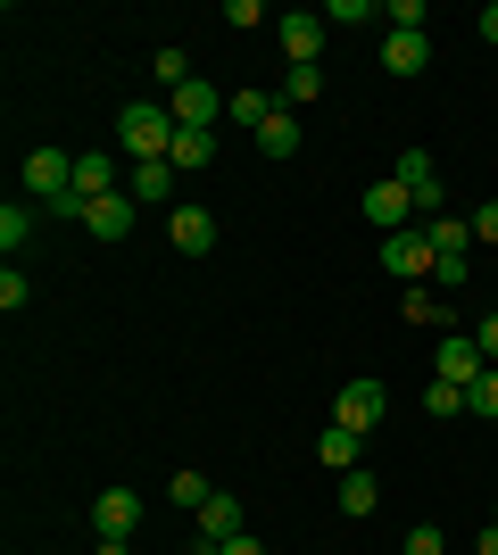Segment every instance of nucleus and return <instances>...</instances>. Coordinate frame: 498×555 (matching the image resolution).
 I'll use <instances>...</instances> for the list:
<instances>
[{
  "instance_id": "f257e3e1",
  "label": "nucleus",
  "mask_w": 498,
  "mask_h": 555,
  "mask_svg": "<svg viewBox=\"0 0 498 555\" xmlns=\"http://www.w3.org/2000/svg\"><path fill=\"white\" fill-rule=\"evenodd\" d=\"M175 108L166 100H125L117 108V158L125 166H150V158H175Z\"/></svg>"
},
{
  "instance_id": "f03ea898",
  "label": "nucleus",
  "mask_w": 498,
  "mask_h": 555,
  "mask_svg": "<svg viewBox=\"0 0 498 555\" xmlns=\"http://www.w3.org/2000/svg\"><path fill=\"white\" fill-rule=\"evenodd\" d=\"M391 183L407 191V199H416V216H449V191H440V166L424 158V150H399V166H391Z\"/></svg>"
},
{
  "instance_id": "7ed1b4c3",
  "label": "nucleus",
  "mask_w": 498,
  "mask_h": 555,
  "mask_svg": "<svg viewBox=\"0 0 498 555\" xmlns=\"http://www.w3.org/2000/svg\"><path fill=\"white\" fill-rule=\"evenodd\" d=\"M25 191H34V208L67 199L75 191V150H25Z\"/></svg>"
},
{
  "instance_id": "20e7f679",
  "label": "nucleus",
  "mask_w": 498,
  "mask_h": 555,
  "mask_svg": "<svg viewBox=\"0 0 498 555\" xmlns=\"http://www.w3.org/2000/svg\"><path fill=\"white\" fill-rule=\"evenodd\" d=\"M382 274H399V282H424V274H432V241H424V224L382 232Z\"/></svg>"
},
{
  "instance_id": "39448f33",
  "label": "nucleus",
  "mask_w": 498,
  "mask_h": 555,
  "mask_svg": "<svg viewBox=\"0 0 498 555\" xmlns=\"http://www.w3.org/2000/svg\"><path fill=\"white\" fill-rule=\"evenodd\" d=\"M166 232H175V249H183V257H208V249H216V208L175 199V208H166Z\"/></svg>"
},
{
  "instance_id": "423d86ee",
  "label": "nucleus",
  "mask_w": 498,
  "mask_h": 555,
  "mask_svg": "<svg viewBox=\"0 0 498 555\" xmlns=\"http://www.w3.org/2000/svg\"><path fill=\"white\" fill-rule=\"evenodd\" d=\"M92 531L100 539H133L142 531V489H100L92 498Z\"/></svg>"
},
{
  "instance_id": "0eeeda50",
  "label": "nucleus",
  "mask_w": 498,
  "mask_h": 555,
  "mask_svg": "<svg viewBox=\"0 0 498 555\" xmlns=\"http://www.w3.org/2000/svg\"><path fill=\"white\" fill-rule=\"evenodd\" d=\"M482 348H474V332H440V357H432V382H457V390H465V382H482Z\"/></svg>"
},
{
  "instance_id": "6e6552de",
  "label": "nucleus",
  "mask_w": 498,
  "mask_h": 555,
  "mask_svg": "<svg viewBox=\"0 0 498 555\" xmlns=\"http://www.w3.org/2000/svg\"><path fill=\"white\" fill-rule=\"evenodd\" d=\"M382 406H391V390H382V382H341V398H332V423H349V431H374Z\"/></svg>"
},
{
  "instance_id": "1a4fd4ad",
  "label": "nucleus",
  "mask_w": 498,
  "mask_h": 555,
  "mask_svg": "<svg viewBox=\"0 0 498 555\" xmlns=\"http://www.w3.org/2000/svg\"><path fill=\"white\" fill-rule=\"evenodd\" d=\"M191 522H200V555H216L225 539H241V531H250V522H241V498H233V489H216V498H208L200 514H191Z\"/></svg>"
},
{
  "instance_id": "9d476101",
  "label": "nucleus",
  "mask_w": 498,
  "mask_h": 555,
  "mask_svg": "<svg viewBox=\"0 0 498 555\" xmlns=\"http://www.w3.org/2000/svg\"><path fill=\"white\" fill-rule=\"evenodd\" d=\"M125 199H133V208H175V158L125 166Z\"/></svg>"
},
{
  "instance_id": "9b49d317",
  "label": "nucleus",
  "mask_w": 498,
  "mask_h": 555,
  "mask_svg": "<svg viewBox=\"0 0 498 555\" xmlns=\"http://www.w3.org/2000/svg\"><path fill=\"white\" fill-rule=\"evenodd\" d=\"M166 108H175V125H183V133H216V108H225V100H216V83H200V75H191L183 92H166Z\"/></svg>"
},
{
  "instance_id": "f8f14e48",
  "label": "nucleus",
  "mask_w": 498,
  "mask_h": 555,
  "mask_svg": "<svg viewBox=\"0 0 498 555\" xmlns=\"http://www.w3.org/2000/svg\"><path fill=\"white\" fill-rule=\"evenodd\" d=\"M283 59H291V67H316V59H324V9L283 17Z\"/></svg>"
},
{
  "instance_id": "ddd939ff",
  "label": "nucleus",
  "mask_w": 498,
  "mask_h": 555,
  "mask_svg": "<svg viewBox=\"0 0 498 555\" xmlns=\"http://www.w3.org/2000/svg\"><path fill=\"white\" fill-rule=\"evenodd\" d=\"M117 191H125L117 158H100V150H84V158H75V199H84V208H92V199H117Z\"/></svg>"
},
{
  "instance_id": "4468645a",
  "label": "nucleus",
  "mask_w": 498,
  "mask_h": 555,
  "mask_svg": "<svg viewBox=\"0 0 498 555\" xmlns=\"http://www.w3.org/2000/svg\"><path fill=\"white\" fill-rule=\"evenodd\" d=\"M366 224H382V232H407V224H416V199H407V191L391 183V175H382V183L366 191Z\"/></svg>"
},
{
  "instance_id": "2eb2a0df",
  "label": "nucleus",
  "mask_w": 498,
  "mask_h": 555,
  "mask_svg": "<svg viewBox=\"0 0 498 555\" xmlns=\"http://www.w3.org/2000/svg\"><path fill=\"white\" fill-rule=\"evenodd\" d=\"M142 224V208H133V199H92V208H84V232H92V241H125V232Z\"/></svg>"
},
{
  "instance_id": "dca6fc26",
  "label": "nucleus",
  "mask_w": 498,
  "mask_h": 555,
  "mask_svg": "<svg viewBox=\"0 0 498 555\" xmlns=\"http://www.w3.org/2000/svg\"><path fill=\"white\" fill-rule=\"evenodd\" d=\"M382 67L391 75H424L432 67V34H382Z\"/></svg>"
},
{
  "instance_id": "f3484780",
  "label": "nucleus",
  "mask_w": 498,
  "mask_h": 555,
  "mask_svg": "<svg viewBox=\"0 0 498 555\" xmlns=\"http://www.w3.org/2000/svg\"><path fill=\"white\" fill-rule=\"evenodd\" d=\"M424 241H432V257H474V216H432Z\"/></svg>"
},
{
  "instance_id": "a211bd4d",
  "label": "nucleus",
  "mask_w": 498,
  "mask_h": 555,
  "mask_svg": "<svg viewBox=\"0 0 498 555\" xmlns=\"http://www.w3.org/2000/svg\"><path fill=\"white\" fill-rule=\"evenodd\" d=\"M316 456H324L332 473H357V456H366V431H349V423H332L324 440H316Z\"/></svg>"
},
{
  "instance_id": "6ab92c4d",
  "label": "nucleus",
  "mask_w": 498,
  "mask_h": 555,
  "mask_svg": "<svg viewBox=\"0 0 498 555\" xmlns=\"http://www.w3.org/2000/svg\"><path fill=\"white\" fill-rule=\"evenodd\" d=\"M258 150H266V158H299V116L274 108V116L258 125Z\"/></svg>"
},
{
  "instance_id": "aec40b11",
  "label": "nucleus",
  "mask_w": 498,
  "mask_h": 555,
  "mask_svg": "<svg viewBox=\"0 0 498 555\" xmlns=\"http://www.w3.org/2000/svg\"><path fill=\"white\" fill-rule=\"evenodd\" d=\"M374 498H382V481L366 473V464H357V473H341V514H349V522H366V514H374Z\"/></svg>"
},
{
  "instance_id": "412c9836",
  "label": "nucleus",
  "mask_w": 498,
  "mask_h": 555,
  "mask_svg": "<svg viewBox=\"0 0 498 555\" xmlns=\"http://www.w3.org/2000/svg\"><path fill=\"white\" fill-rule=\"evenodd\" d=\"M25 241H34V208H25V199H9V208H0V249H9V266H17Z\"/></svg>"
},
{
  "instance_id": "4be33fe9",
  "label": "nucleus",
  "mask_w": 498,
  "mask_h": 555,
  "mask_svg": "<svg viewBox=\"0 0 498 555\" xmlns=\"http://www.w3.org/2000/svg\"><path fill=\"white\" fill-rule=\"evenodd\" d=\"M150 75H158L166 92H183V83H191V59H183V42H158V50H150Z\"/></svg>"
},
{
  "instance_id": "5701e85b",
  "label": "nucleus",
  "mask_w": 498,
  "mask_h": 555,
  "mask_svg": "<svg viewBox=\"0 0 498 555\" xmlns=\"http://www.w3.org/2000/svg\"><path fill=\"white\" fill-rule=\"evenodd\" d=\"M166 498H175V506H183V514H200V506H208V498H216V481H208V473H191V464H183V473L166 481Z\"/></svg>"
},
{
  "instance_id": "b1692460",
  "label": "nucleus",
  "mask_w": 498,
  "mask_h": 555,
  "mask_svg": "<svg viewBox=\"0 0 498 555\" xmlns=\"http://www.w3.org/2000/svg\"><path fill=\"white\" fill-rule=\"evenodd\" d=\"M225 116H233L241 133H258L266 116H274V100H266V92H225Z\"/></svg>"
},
{
  "instance_id": "393cba45",
  "label": "nucleus",
  "mask_w": 498,
  "mask_h": 555,
  "mask_svg": "<svg viewBox=\"0 0 498 555\" xmlns=\"http://www.w3.org/2000/svg\"><path fill=\"white\" fill-rule=\"evenodd\" d=\"M299 100H324V67H291L283 75V108H299Z\"/></svg>"
},
{
  "instance_id": "a878e982",
  "label": "nucleus",
  "mask_w": 498,
  "mask_h": 555,
  "mask_svg": "<svg viewBox=\"0 0 498 555\" xmlns=\"http://www.w3.org/2000/svg\"><path fill=\"white\" fill-rule=\"evenodd\" d=\"M183 166H216V133H175V175Z\"/></svg>"
},
{
  "instance_id": "bb28decb",
  "label": "nucleus",
  "mask_w": 498,
  "mask_h": 555,
  "mask_svg": "<svg viewBox=\"0 0 498 555\" xmlns=\"http://www.w3.org/2000/svg\"><path fill=\"white\" fill-rule=\"evenodd\" d=\"M465 415H482V423H498V365L482 373V382H465Z\"/></svg>"
},
{
  "instance_id": "cd10ccee",
  "label": "nucleus",
  "mask_w": 498,
  "mask_h": 555,
  "mask_svg": "<svg viewBox=\"0 0 498 555\" xmlns=\"http://www.w3.org/2000/svg\"><path fill=\"white\" fill-rule=\"evenodd\" d=\"M399 315H407V324H449V299H432V291H407Z\"/></svg>"
},
{
  "instance_id": "c85d7f7f",
  "label": "nucleus",
  "mask_w": 498,
  "mask_h": 555,
  "mask_svg": "<svg viewBox=\"0 0 498 555\" xmlns=\"http://www.w3.org/2000/svg\"><path fill=\"white\" fill-rule=\"evenodd\" d=\"M424 415H465V390L457 382H424Z\"/></svg>"
},
{
  "instance_id": "c756f323",
  "label": "nucleus",
  "mask_w": 498,
  "mask_h": 555,
  "mask_svg": "<svg viewBox=\"0 0 498 555\" xmlns=\"http://www.w3.org/2000/svg\"><path fill=\"white\" fill-rule=\"evenodd\" d=\"M399 555H449V539L432 531V522H416V531H407V539H399Z\"/></svg>"
},
{
  "instance_id": "7c9ffc66",
  "label": "nucleus",
  "mask_w": 498,
  "mask_h": 555,
  "mask_svg": "<svg viewBox=\"0 0 498 555\" xmlns=\"http://www.w3.org/2000/svg\"><path fill=\"white\" fill-rule=\"evenodd\" d=\"M382 17H391V34H424V0H391Z\"/></svg>"
},
{
  "instance_id": "2f4dec72",
  "label": "nucleus",
  "mask_w": 498,
  "mask_h": 555,
  "mask_svg": "<svg viewBox=\"0 0 498 555\" xmlns=\"http://www.w3.org/2000/svg\"><path fill=\"white\" fill-rule=\"evenodd\" d=\"M432 282H449V291H465V282H474V257H432Z\"/></svg>"
},
{
  "instance_id": "473e14b6",
  "label": "nucleus",
  "mask_w": 498,
  "mask_h": 555,
  "mask_svg": "<svg viewBox=\"0 0 498 555\" xmlns=\"http://www.w3.org/2000/svg\"><path fill=\"white\" fill-rule=\"evenodd\" d=\"M374 17V0H324V25H366Z\"/></svg>"
},
{
  "instance_id": "72a5a7b5",
  "label": "nucleus",
  "mask_w": 498,
  "mask_h": 555,
  "mask_svg": "<svg viewBox=\"0 0 498 555\" xmlns=\"http://www.w3.org/2000/svg\"><path fill=\"white\" fill-rule=\"evenodd\" d=\"M474 241H482V249H498V199H482V208H474Z\"/></svg>"
},
{
  "instance_id": "f704fd0d",
  "label": "nucleus",
  "mask_w": 498,
  "mask_h": 555,
  "mask_svg": "<svg viewBox=\"0 0 498 555\" xmlns=\"http://www.w3.org/2000/svg\"><path fill=\"white\" fill-rule=\"evenodd\" d=\"M25 299H34V291H25V274H17V266H9V274H0V307H9V315H17Z\"/></svg>"
},
{
  "instance_id": "c9c22d12",
  "label": "nucleus",
  "mask_w": 498,
  "mask_h": 555,
  "mask_svg": "<svg viewBox=\"0 0 498 555\" xmlns=\"http://www.w3.org/2000/svg\"><path fill=\"white\" fill-rule=\"evenodd\" d=\"M474 348H482V365H498V315H482V324H474Z\"/></svg>"
},
{
  "instance_id": "e433bc0d",
  "label": "nucleus",
  "mask_w": 498,
  "mask_h": 555,
  "mask_svg": "<svg viewBox=\"0 0 498 555\" xmlns=\"http://www.w3.org/2000/svg\"><path fill=\"white\" fill-rule=\"evenodd\" d=\"M216 555H266V547H258V539H250V531H241V539H225V547H216Z\"/></svg>"
},
{
  "instance_id": "4c0bfd02",
  "label": "nucleus",
  "mask_w": 498,
  "mask_h": 555,
  "mask_svg": "<svg viewBox=\"0 0 498 555\" xmlns=\"http://www.w3.org/2000/svg\"><path fill=\"white\" fill-rule=\"evenodd\" d=\"M482 42H498V0H490V9H482Z\"/></svg>"
},
{
  "instance_id": "58836bf2",
  "label": "nucleus",
  "mask_w": 498,
  "mask_h": 555,
  "mask_svg": "<svg viewBox=\"0 0 498 555\" xmlns=\"http://www.w3.org/2000/svg\"><path fill=\"white\" fill-rule=\"evenodd\" d=\"M92 555H133V539H100V547Z\"/></svg>"
},
{
  "instance_id": "ea45409f",
  "label": "nucleus",
  "mask_w": 498,
  "mask_h": 555,
  "mask_svg": "<svg viewBox=\"0 0 498 555\" xmlns=\"http://www.w3.org/2000/svg\"><path fill=\"white\" fill-rule=\"evenodd\" d=\"M482 555H498V522H482Z\"/></svg>"
},
{
  "instance_id": "a19ab883",
  "label": "nucleus",
  "mask_w": 498,
  "mask_h": 555,
  "mask_svg": "<svg viewBox=\"0 0 498 555\" xmlns=\"http://www.w3.org/2000/svg\"><path fill=\"white\" fill-rule=\"evenodd\" d=\"M490 522H498V506H490Z\"/></svg>"
}]
</instances>
